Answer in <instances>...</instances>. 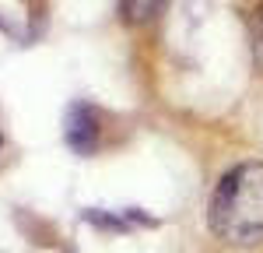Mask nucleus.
I'll return each mask as SVG.
<instances>
[{
    "mask_svg": "<svg viewBox=\"0 0 263 253\" xmlns=\"http://www.w3.org/2000/svg\"><path fill=\"white\" fill-rule=\"evenodd\" d=\"M249 39H253V57H256V67L263 70V4L253 11V18H249Z\"/></svg>",
    "mask_w": 263,
    "mask_h": 253,
    "instance_id": "4",
    "label": "nucleus"
},
{
    "mask_svg": "<svg viewBox=\"0 0 263 253\" xmlns=\"http://www.w3.org/2000/svg\"><path fill=\"white\" fill-rule=\"evenodd\" d=\"M67 144L78 155H91L99 148V116H95L91 105L78 102L67 113Z\"/></svg>",
    "mask_w": 263,
    "mask_h": 253,
    "instance_id": "2",
    "label": "nucleus"
},
{
    "mask_svg": "<svg viewBox=\"0 0 263 253\" xmlns=\"http://www.w3.org/2000/svg\"><path fill=\"white\" fill-rule=\"evenodd\" d=\"M162 7H165V0H123V14H126V21H134V25L158 18Z\"/></svg>",
    "mask_w": 263,
    "mask_h": 253,
    "instance_id": "3",
    "label": "nucleus"
},
{
    "mask_svg": "<svg viewBox=\"0 0 263 253\" xmlns=\"http://www.w3.org/2000/svg\"><path fill=\"white\" fill-rule=\"evenodd\" d=\"M211 229L232 246L263 243V162L228 169L211 197Z\"/></svg>",
    "mask_w": 263,
    "mask_h": 253,
    "instance_id": "1",
    "label": "nucleus"
}]
</instances>
